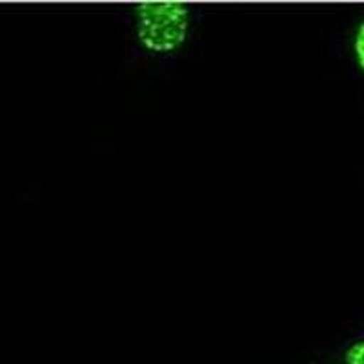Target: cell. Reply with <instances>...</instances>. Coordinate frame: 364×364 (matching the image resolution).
<instances>
[{
  "label": "cell",
  "instance_id": "cell-1",
  "mask_svg": "<svg viewBox=\"0 0 364 364\" xmlns=\"http://www.w3.org/2000/svg\"><path fill=\"white\" fill-rule=\"evenodd\" d=\"M135 37L142 50L157 57H170L186 46L193 15L178 0H142L133 6Z\"/></svg>",
  "mask_w": 364,
  "mask_h": 364
},
{
  "label": "cell",
  "instance_id": "cell-2",
  "mask_svg": "<svg viewBox=\"0 0 364 364\" xmlns=\"http://www.w3.org/2000/svg\"><path fill=\"white\" fill-rule=\"evenodd\" d=\"M352 53L360 73L364 75V21H360L355 28L352 41Z\"/></svg>",
  "mask_w": 364,
  "mask_h": 364
},
{
  "label": "cell",
  "instance_id": "cell-3",
  "mask_svg": "<svg viewBox=\"0 0 364 364\" xmlns=\"http://www.w3.org/2000/svg\"><path fill=\"white\" fill-rule=\"evenodd\" d=\"M343 364H364V337L344 348Z\"/></svg>",
  "mask_w": 364,
  "mask_h": 364
}]
</instances>
